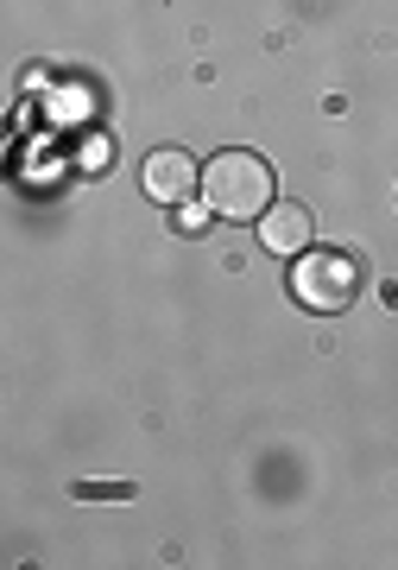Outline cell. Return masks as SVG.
<instances>
[{"mask_svg":"<svg viewBox=\"0 0 398 570\" xmlns=\"http://www.w3.org/2000/svg\"><path fill=\"white\" fill-rule=\"evenodd\" d=\"M202 204L216 209L221 223H259L266 209L279 204V178L259 153H216L202 165Z\"/></svg>","mask_w":398,"mask_h":570,"instance_id":"1","label":"cell"},{"mask_svg":"<svg viewBox=\"0 0 398 570\" xmlns=\"http://www.w3.org/2000/svg\"><path fill=\"white\" fill-rule=\"evenodd\" d=\"M291 298L304 311H348L360 298V261L341 254V247H304L291 261Z\"/></svg>","mask_w":398,"mask_h":570,"instance_id":"2","label":"cell"},{"mask_svg":"<svg viewBox=\"0 0 398 570\" xmlns=\"http://www.w3.org/2000/svg\"><path fill=\"white\" fill-rule=\"evenodd\" d=\"M140 190L152 204H190V190H202V165L183 146H159L140 165Z\"/></svg>","mask_w":398,"mask_h":570,"instance_id":"3","label":"cell"},{"mask_svg":"<svg viewBox=\"0 0 398 570\" xmlns=\"http://www.w3.org/2000/svg\"><path fill=\"white\" fill-rule=\"evenodd\" d=\"M259 242H266V254L298 261L304 247L317 242V216H310L304 204H272L266 216H259Z\"/></svg>","mask_w":398,"mask_h":570,"instance_id":"4","label":"cell"},{"mask_svg":"<svg viewBox=\"0 0 398 570\" xmlns=\"http://www.w3.org/2000/svg\"><path fill=\"white\" fill-rule=\"evenodd\" d=\"M209 216H216L209 204H202V209H178V228H183V235H202V228H209Z\"/></svg>","mask_w":398,"mask_h":570,"instance_id":"5","label":"cell"}]
</instances>
